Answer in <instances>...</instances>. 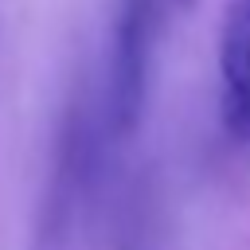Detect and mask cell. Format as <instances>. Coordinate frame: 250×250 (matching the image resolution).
I'll list each match as a JSON object with an SVG mask.
<instances>
[{
	"label": "cell",
	"instance_id": "obj_3",
	"mask_svg": "<svg viewBox=\"0 0 250 250\" xmlns=\"http://www.w3.org/2000/svg\"><path fill=\"white\" fill-rule=\"evenodd\" d=\"M172 4H176V8H184V12H191V8H195V0H172Z\"/></svg>",
	"mask_w": 250,
	"mask_h": 250
},
{
	"label": "cell",
	"instance_id": "obj_2",
	"mask_svg": "<svg viewBox=\"0 0 250 250\" xmlns=\"http://www.w3.org/2000/svg\"><path fill=\"white\" fill-rule=\"evenodd\" d=\"M219 113L223 129L250 145V0H227L219 23Z\"/></svg>",
	"mask_w": 250,
	"mask_h": 250
},
{
	"label": "cell",
	"instance_id": "obj_1",
	"mask_svg": "<svg viewBox=\"0 0 250 250\" xmlns=\"http://www.w3.org/2000/svg\"><path fill=\"white\" fill-rule=\"evenodd\" d=\"M156 43V0H121L113 23V51H109V121L121 137H129L145 113L148 66Z\"/></svg>",
	"mask_w": 250,
	"mask_h": 250
}]
</instances>
